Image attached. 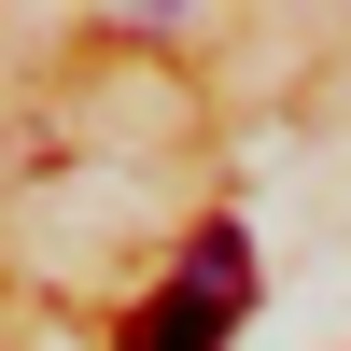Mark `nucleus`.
Here are the masks:
<instances>
[{
  "mask_svg": "<svg viewBox=\"0 0 351 351\" xmlns=\"http://www.w3.org/2000/svg\"><path fill=\"white\" fill-rule=\"evenodd\" d=\"M225 324H239V295H211V281H169V295L127 324V351H225Z\"/></svg>",
  "mask_w": 351,
  "mask_h": 351,
  "instance_id": "obj_1",
  "label": "nucleus"
}]
</instances>
